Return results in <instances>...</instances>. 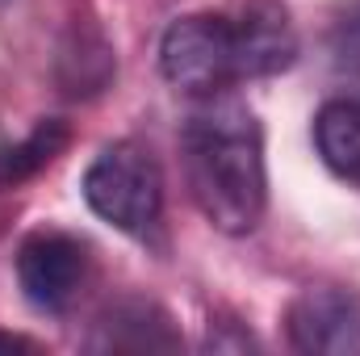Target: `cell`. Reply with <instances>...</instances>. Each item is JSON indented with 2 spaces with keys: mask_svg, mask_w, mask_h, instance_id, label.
I'll use <instances>...</instances> for the list:
<instances>
[{
  "mask_svg": "<svg viewBox=\"0 0 360 356\" xmlns=\"http://www.w3.org/2000/svg\"><path fill=\"white\" fill-rule=\"evenodd\" d=\"M0 348L17 352V348H34V344H30V340H21V336H0Z\"/></svg>",
  "mask_w": 360,
  "mask_h": 356,
  "instance_id": "cell-11",
  "label": "cell"
},
{
  "mask_svg": "<svg viewBox=\"0 0 360 356\" xmlns=\"http://www.w3.org/2000/svg\"><path fill=\"white\" fill-rule=\"evenodd\" d=\"M239 38H243V63L248 80L276 76L297 59V34L289 13L276 0H256L239 13Z\"/></svg>",
  "mask_w": 360,
  "mask_h": 356,
  "instance_id": "cell-6",
  "label": "cell"
},
{
  "mask_svg": "<svg viewBox=\"0 0 360 356\" xmlns=\"http://www.w3.org/2000/svg\"><path fill=\"white\" fill-rule=\"evenodd\" d=\"M184 180L222 235H248L269 205V168H264V126L248 101L235 92L197 96V109L180 126Z\"/></svg>",
  "mask_w": 360,
  "mask_h": 356,
  "instance_id": "cell-1",
  "label": "cell"
},
{
  "mask_svg": "<svg viewBox=\"0 0 360 356\" xmlns=\"http://www.w3.org/2000/svg\"><path fill=\"white\" fill-rule=\"evenodd\" d=\"M331 55L344 72L360 76V0H348L331 25Z\"/></svg>",
  "mask_w": 360,
  "mask_h": 356,
  "instance_id": "cell-10",
  "label": "cell"
},
{
  "mask_svg": "<svg viewBox=\"0 0 360 356\" xmlns=\"http://www.w3.org/2000/svg\"><path fill=\"white\" fill-rule=\"evenodd\" d=\"M68 147V126L63 122H38L21 143H0V189L21 184L34 172H42L59 151Z\"/></svg>",
  "mask_w": 360,
  "mask_h": 356,
  "instance_id": "cell-9",
  "label": "cell"
},
{
  "mask_svg": "<svg viewBox=\"0 0 360 356\" xmlns=\"http://www.w3.org/2000/svg\"><path fill=\"white\" fill-rule=\"evenodd\" d=\"M105 340L101 348H176V336L168 331V314L151 302H122L101 319Z\"/></svg>",
  "mask_w": 360,
  "mask_h": 356,
  "instance_id": "cell-8",
  "label": "cell"
},
{
  "mask_svg": "<svg viewBox=\"0 0 360 356\" xmlns=\"http://www.w3.org/2000/svg\"><path fill=\"white\" fill-rule=\"evenodd\" d=\"M319 160L348 184H360V101H327L314 113Z\"/></svg>",
  "mask_w": 360,
  "mask_h": 356,
  "instance_id": "cell-7",
  "label": "cell"
},
{
  "mask_svg": "<svg viewBox=\"0 0 360 356\" xmlns=\"http://www.w3.org/2000/svg\"><path fill=\"white\" fill-rule=\"evenodd\" d=\"M289 344L310 356H356L360 352V293L344 285H310L293 298Z\"/></svg>",
  "mask_w": 360,
  "mask_h": 356,
  "instance_id": "cell-5",
  "label": "cell"
},
{
  "mask_svg": "<svg viewBox=\"0 0 360 356\" xmlns=\"http://www.w3.org/2000/svg\"><path fill=\"white\" fill-rule=\"evenodd\" d=\"M160 72L172 89L188 96H214L248 80L239 17L193 13L172 21L160 42Z\"/></svg>",
  "mask_w": 360,
  "mask_h": 356,
  "instance_id": "cell-2",
  "label": "cell"
},
{
  "mask_svg": "<svg viewBox=\"0 0 360 356\" xmlns=\"http://www.w3.org/2000/svg\"><path fill=\"white\" fill-rule=\"evenodd\" d=\"M89 210L122 235H147L164 214V172L139 143L105 147L84 172Z\"/></svg>",
  "mask_w": 360,
  "mask_h": 356,
  "instance_id": "cell-3",
  "label": "cell"
},
{
  "mask_svg": "<svg viewBox=\"0 0 360 356\" xmlns=\"http://www.w3.org/2000/svg\"><path fill=\"white\" fill-rule=\"evenodd\" d=\"M92 276L89 248L68 231H34L17 248V285L30 306L63 314Z\"/></svg>",
  "mask_w": 360,
  "mask_h": 356,
  "instance_id": "cell-4",
  "label": "cell"
}]
</instances>
